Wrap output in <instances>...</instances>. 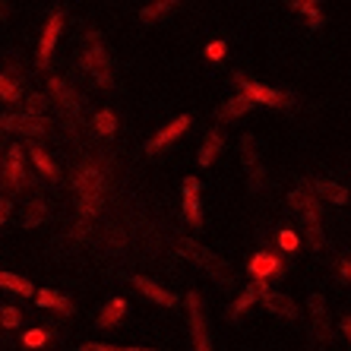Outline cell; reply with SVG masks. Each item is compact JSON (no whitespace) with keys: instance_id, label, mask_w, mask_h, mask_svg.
<instances>
[{"instance_id":"6da1fadb","label":"cell","mask_w":351,"mask_h":351,"mask_svg":"<svg viewBox=\"0 0 351 351\" xmlns=\"http://www.w3.org/2000/svg\"><path fill=\"white\" fill-rule=\"evenodd\" d=\"M178 250L187 256V260H193L196 266H203L213 278H219V282H231V272H228V266H225V260H219L213 250L199 247L196 241H190V237H178Z\"/></svg>"},{"instance_id":"7a4b0ae2","label":"cell","mask_w":351,"mask_h":351,"mask_svg":"<svg viewBox=\"0 0 351 351\" xmlns=\"http://www.w3.org/2000/svg\"><path fill=\"white\" fill-rule=\"evenodd\" d=\"M86 70L92 73V80L98 86H111V58H108L105 45L98 38V32H89L86 35Z\"/></svg>"},{"instance_id":"3957f363","label":"cell","mask_w":351,"mask_h":351,"mask_svg":"<svg viewBox=\"0 0 351 351\" xmlns=\"http://www.w3.org/2000/svg\"><path fill=\"white\" fill-rule=\"evenodd\" d=\"M76 196H80V213L82 215H92L98 209V199H101V174L86 165L76 178Z\"/></svg>"},{"instance_id":"277c9868","label":"cell","mask_w":351,"mask_h":351,"mask_svg":"<svg viewBox=\"0 0 351 351\" xmlns=\"http://www.w3.org/2000/svg\"><path fill=\"white\" fill-rule=\"evenodd\" d=\"M234 82L241 86V92H244L254 105H272V108L291 105V95H285V92H278V89H269V86H263V82L247 80L244 73H234Z\"/></svg>"},{"instance_id":"5b68a950","label":"cell","mask_w":351,"mask_h":351,"mask_svg":"<svg viewBox=\"0 0 351 351\" xmlns=\"http://www.w3.org/2000/svg\"><path fill=\"white\" fill-rule=\"evenodd\" d=\"M187 317H190V335H193V351H213V342H209V326H206L203 317V301L196 291H187Z\"/></svg>"},{"instance_id":"8992f818","label":"cell","mask_w":351,"mask_h":351,"mask_svg":"<svg viewBox=\"0 0 351 351\" xmlns=\"http://www.w3.org/2000/svg\"><path fill=\"white\" fill-rule=\"evenodd\" d=\"M254 288H256L260 304L269 313H276V317H282V319H294V317H298V307H294L291 298H288V294H282V291H272L269 282H254Z\"/></svg>"},{"instance_id":"52a82bcc","label":"cell","mask_w":351,"mask_h":351,"mask_svg":"<svg viewBox=\"0 0 351 351\" xmlns=\"http://www.w3.org/2000/svg\"><path fill=\"white\" fill-rule=\"evenodd\" d=\"M241 158H244V168H247V178H250V187L260 190L266 184V168H263V158H260V149H256V139L247 133L241 139Z\"/></svg>"},{"instance_id":"ba28073f","label":"cell","mask_w":351,"mask_h":351,"mask_svg":"<svg viewBox=\"0 0 351 351\" xmlns=\"http://www.w3.org/2000/svg\"><path fill=\"white\" fill-rule=\"evenodd\" d=\"M288 206L301 215L307 228L319 225V203H317V196H313V190H307V187L291 190V193H288Z\"/></svg>"},{"instance_id":"9c48e42d","label":"cell","mask_w":351,"mask_h":351,"mask_svg":"<svg viewBox=\"0 0 351 351\" xmlns=\"http://www.w3.org/2000/svg\"><path fill=\"white\" fill-rule=\"evenodd\" d=\"M60 32H64V13H51L48 23H45V29H41V41H38V66H48L51 54H54V48H58V38Z\"/></svg>"},{"instance_id":"30bf717a","label":"cell","mask_w":351,"mask_h":351,"mask_svg":"<svg viewBox=\"0 0 351 351\" xmlns=\"http://www.w3.org/2000/svg\"><path fill=\"white\" fill-rule=\"evenodd\" d=\"M0 127H3V130H16V133H23V136H41V133L48 130L45 117H35V114H29V111H23V114H3L0 117Z\"/></svg>"},{"instance_id":"8fae6325","label":"cell","mask_w":351,"mask_h":351,"mask_svg":"<svg viewBox=\"0 0 351 351\" xmlns=\"http://www.w3.org/2000/svg\"><path fill=\"white\" fill-rule=\"evenodd\" d=\"M187 127H190V114H180V117H174L168 127H162V130L156 133V136L146 143V152L149 156H156V152H162L165 146H171L174 139L180 136V133H187Z\"/></svg>"},{"instance_id":"7c38bea8","label":"cell","mask_w":351,"mask_h":351,"mask_svg":"<svg viewBox=\"0 0 351 351\" xmlns=\"http://www.w3.org/2000/svg\"><path fill=\"white\" fill-rule=\"evenodd\" d=\"M3 180H7L10 187H25L29 180H25V165H23V146L13 143L7 149V162H3Z\"/></svg>"},{"instance_id":"4fadbf2b","label":"cell","mask_w":351,"mask_h":351,"mask_svg":"<svg viewBox=\"0 0 351 351\" xmlns=\"http://www.w3.org/2000/svg\"><path fill=\"white\" fill-rule=\"evenodd\" d=\"M184 219L190 221V225H203V209H199V180L190 174V178H184Z\"/></svg>"},{"instance_id":"5bb4252c","label":"cell","mask_w":351,"mask_h":351,"mask_svg":"<svg viewBox=\"0 0 351 351\" xmlns=\"http://www.w3.org/2000/svg\"><path fill=\"white\" fill-rule=\"evenodd\" d=\"M247 269H250V276H254V282H269V278H276V276H282V260H278V256H272V254H266V250H263V254H256L254 260H250V266H247Z\"/></svg>"},{"instance_id":"9a60e30c","label":"cell","mask_w":351,"mask_h":351,"mask_svg":"<svg viewBox=\"0 0 351 351\" xmlns=\"http://www.w3.org/2000/svg\"><path fill=\"white\" fill-rule=\"evenodd\" d=\"M133 285L139 288V291L146 294L149 301H156V304H162V307H174L178 304V294H171V291H165L162 285H156L152 278H146V276H133Z\"/></svg>"},{"instance_id":"2e32d148","label":"cell","mask_w":351,"mask_h":351,"mask_svg":"<svg viewBox=\"0 0 351 351\" xmlns=\"http://www.w3.org/2000/svg\"><path fill=\"white\" fill-rule=\"evenodd\" d=\"M221 149H225V136H221V130H209V133H206L203 146H199V156H196L199 168H209V165L215 162V156H219Z\"/></svg>"},{"instance_id":"e0dca14e","label":"cell","mask_w":351,"mask_h":351,"mask_svg":"<svg viewBox=\"0 0 351 351\" xmlns=\"http://www.w3.org/2000/svg\"><path fill=\"white\" fill-rule=\"evenodd\" d=\"M311 317H313V335L319 342L329 339V319H326V301L323 294H311Z\"/></svg>"},{"instance_id":"ac0fdd59","label":"cell","mask_w":351,"mask_h":351,"mask_svg":"<svg viewBox=\"0 0 351 351\" xmlns=\"http://www.w3.org/2000/svg\"><path fill=\"white\" fill-rule=\"evenodd\" d=\"M123 313H127V301H123V298H111V301L101 307V313H98L95 323L101 329H111V326H117V323L123 319Z\"/></svg>"},{"instance_id":"d6986e66","label":"cell","mask_w":351,"mask_h":351,"mask_svg":"<svg viewBox=\"0 0 351 351\" xmlns=\"http://www.w3.org/2000/svg\"><path fill=\"white\" fill-rule=\"evenodd\" d=\"M29 156H32V165H35V168H38V174H45V178H48V180H58V178H60L58 165L51 162V156H48V152H45V149L38 146V143H32V146H29Z\"/></svg>"},{"instance_id":"ffe728a7","label":"cell","mask_w":351,"mask_h":351,"mask_svg":"<svg viewBox=\"0 0 351 351\" xmlns=\"http://www.w3.org/2000/svg\"><path fill=\"white\" fill-rule=\"evenodd\" d=\"M247 111H254V101H250V98H247L244 92H237L234 98H228V101L221 105L219 117H221V121H234V117L247 114Z\"/></svg>"},{"instance_id":"44dd1931","label":"cell","mask_w":351,"mask_h":351,"mask_svg":"<svg viewBox=\"0 0 351 351\" xmlns=\"http://www.w3.org/2000/svg\"><path fill=\"white\" fill-rule=\"evenodd\" d=\"M313 190H317L323 199H329V203H335V206H342V203H348V190L345 187H339L335 180H326V178H319L317 184H313Z\"/></svg>"},{"instance_id":"7402d4cb","label":"cell","mask_w":351,"mask_h":351,"mask_svg":"<svg viewBox=\"0 0 351 351\" xmlns=\"http://www.w3.org/2000/svg\"><path fill=\"white\" fill-rule=\"evenodd\" d=\"M35 304H38V307H48V311L73 313V304L66 301V298H60L58 291H48V288H41V291L35 294Z\"/></svg>"},{"instance_id":"603a6c76","label":"cell","mask_w":351,"mask_h":351,"mask_svg":"<svg viewBox=\"0 0 351 351\" xmlns=\"http://www.w3.org/2000/svg\"><path fill=\"white\" fill-rule=\"evenodd\" d=\"M48 89H51V95L58 98L60 105H64V108H66V111H70V114H73L76 108H80V101H76L73 89H70V86H64V80H58V76H51V82H48Z\"/></svg>"},{"instance_id":"cb8c5ba5","label":"cell","mask_w":351,"mask_h":351,"mask_svg":"<svg viewBox=\"0 0 351 351\" xmlns=\"http://www.w3.org/2000/svg\"><path fill=\"white\" fill-rule=\"evenodd\" d=\"M0 288L3 291H16L19 298H32L35 294L32 282H25L23 276H13V272H3V269H0Z\"/></svg>"},{"instance_id":"d4e9b609","label":"cell","mask_w":351,"mask_h":351,"mask_svg":"<svg viewBox=\"0 0 351 351\" xmlns=\"http://www.w3.org/2000/svg\"><path fill=\"white\" fill-rule=\"evenodd\" d=\"M45 219H48V203H45V199H32L23 213V228H35V225H41Z\"/></svg>"},{"instance_id":"484cf974","label":"cell","mask_w":351,"mask_h":351,"mask_svg":"<svg viewBox=\"0 0 351 351\" xmlns=\"http://www.w3.org/2000/svg\"><path fill=\"white\" fill-rule=\"evenodd\" d=\"M291 10H301L304 16H307V23H311V29H319V25L326 23L323 10H319L313 0H291Z\"/></svg>"},{"instance_id":"4316f807","label":"cell","mask_w":351,"mask_h":351,"mask_svg":"<svg viewBox=\"0 0 351 351\" xmlns=\"http://www.w3.org/2000/svg\"><path fill=\"white\" fill-rule=\"evenodd\" d=\"M171 10H174L171 0H162V3H152V7H143V10H139V19H143V23H156V19L168 16Z\"/></svg>"},{"instance_id":"83f0119b","label":"cell","mask_w":351,"mask_h":351,"mask_svg":"<svg viewBox=\"0 0 351 351\" xmlns=\"http://www.w3.org/2000/svg\"><path fill=\"white\" fill-rule=\"evenodd\" d=\"M95 130L101 133V136H111V133L117 130V114L114 111H108V108L105 111H98L95 114Z\"/></svg>"},{"instance_id":"f1b7e54d","label":"cell","mask_w":351,"mask_h":351,"mask_svg":"<svg viewBox=\"0 0 351 351\" xmlns=\"http://www.w3.org/2000/svg\"><path fill=\"white\" fill-rule=\"evenodd\" d=\"M254 301H260V298H256V288H254V285L244 288V294H241V298H237V301L231 304V317H241V313H244Z\"/></svg>"},{"instance_id":"f546056e","label":"cell","mask_w":351,"mask_h":351,"mask_svg":"<svg viewBox=\"0 0 351 351\" xmlns=\"http://www.w3.org/2000/svg\"><path fill=\"white\" fill-rule=\"evenodd\" d=\"M0 98H3V101H19V98H23V89H19L10 76H0Z\"/></svg>"},{"instance_id":"4dcf8cb0","label":"cell","mask_w":351,"mask_h":351,"mask_svg":"<svg viewBox=\"0 0 351 351\" xmlns=\"http://www.w3.org/2000/svg\"><path fill=\"white\" fill-rule=\"evenodd\" d=\"M0 323H3L7 329H16L19 323H23V311H16V307H3V311H0Z\"/></svg>"},{"instance_id":"1f68e13d","label":"cell","mask_w":351,"mask_h":351,"mask_svg":"<svg viewBox=\"0 0 351 351\" xmlns=\"http://www.w3.org/2000/svg\"><path fill=\"white\" fill-rule=\"evenodd\" d=\"M45 342H48V332H45V329H29V332L23 335V345H25V348H41Z\"/></svg>"},{"instance_id":"d6a6232c","label":"cell","mask_w":351,"mask_h":351,"mask_svg":"<svg viewBox=\"0 0 351 351\" xmlns=\"http://www.w3.org/2000/svg\"><path fill=\"white\" fill-rule=\"evenodd\" d=\"M80 351H156V348H117V345H105V342H82Z\"/></svg>"},{"instance_id":"836d02e7","label":"cell","mask_w":351,"mask_h":351,"mask_svg":"<svg viewBox=\"0 0 351 351\" xmlns=\"http://www.w3.org/2000/svg\"><path fill=\"white\" fill-rule=\"evenodd\" d=\"M278 247H282V250H288V254H291V250H298V247H301V237L294 234V231H278Z\"/></svg>"},{"instance_id":"e575fe53","label":"cell","mask_w":351,"mask_h":351,"mask_svg":"<svg viewBox=\"0 0 351 351\" xmlns=\"http://www.w3.org/2000/svg\"><path fill=\"white\" fill-rule=\"evenodd\" d=\"M225 54H228V45H225V41H209V45H206V58L209 60H221L225 58Z\"/></svg>"},{"instance_id":"d590c367","label":"cell","mask_w":351,"mask_h":351,"mask_svg":"<svg viewBox=\"0 0 351 351\" xmlns=\"http://www.w3.org/2000/svg\"><path fill=\"white\" fill-rule=\"evenodd\" d=\"M307 241H311L313 250H319V247L326 244V237H323V228L319 225H313V228H307Z\"/></svg>"},{"instance_id":"8d00e7d4","label":"cell","mask_w":351,"mask_h":351,"mask_svg":"<svg viewBox=\"0 0 351 351\" xmlns=\"http://www.w3.org/2000/svg\"><path fill=\"white\" fill-rule=\"evenodd\" d=\"M342 332L348 335V342H351V317H345V319H342Z\"/></svg>"},{"instance_id":"74e56055","label":"cell","mask_w":351,"mask_h":351,"mask_svg":"<svg viewBox=\"0 0 351 351\" xmlns=\"http://www.w3.org/2000/svg\"><path fill=\"white\" fill-rule=\"evenodd\" d=\"M342 278H351V263H342Z\"/></svg>"}]
</instances>
